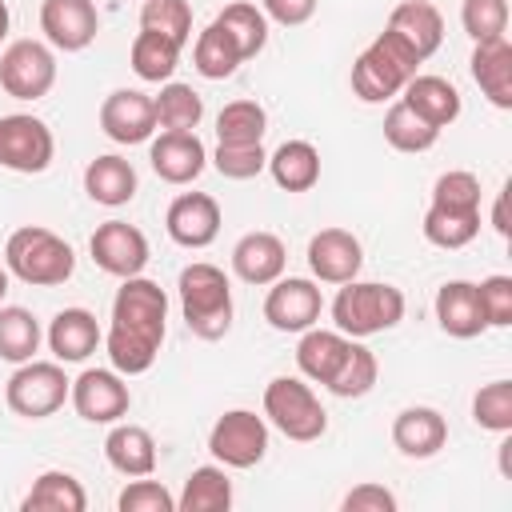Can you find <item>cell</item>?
Segmentation results:
<instances>
[{"instance_id":"1","label":"cell","mask_w":512,"mask_h":512,"mask_svg":"<svg viewBox=\"0 0 512 512\" xmlns=\"http://www.w3.org/2000/svg\"><path fill=\"white\" fill-rule=\"evenodd\" d=\"M168 332V296L148 276H128L112 296V324L104 332L108 364L120 376H140L156 364Z\"/></svg>"},{"instance_id":"2","label":"cell","mask_w":512,"mask_h":512,"mask_svg":"<svg viewBox=\"0 0 512 512\" xmlns=\"http://www.w3.org/2000/svg\"><path fill=\"white\" fill-rule=\"evenodd\" d=\"M4 268H8V276L24 280L32 288H56L76 272V252L52 228L24 224L4 244Z\"/></svg>"},{"instance_id":"3","label":"cell","mask_w":512,"mask_h":512,"mask_svg":"<svg viewBox=\"0 0 512 512\" xmlns=\"http://www.w3.org/2000/svg\"><path fill=\"white\" fill-rule=\"evenodd\" d=\"M176 292H180V312H184V324H188L192 336H200V340L228 336V328H232V284H228L224 268H216L208 260H196V264L180 268Z\"/></svg>"},{"instance_id":"4","label":"cell","mask_w":512,"mask_h":512,"mask_svg":"<svg viewBox=\"0 0 512 512\" xmlns=\"http://www.w3.org/2000/svg\"><path fill=\"white\" fill-rule=\"evenodd\" d=\"M400 320H404V292L396 284L348 280V284H340V292L332 300V324H336V332H344L352 340L388 332Z\"/></svg>"},{"instance_id":"5","label":"cell","mask_w":512,"mask_h":512,"mask_svg":"<svg viewBox=\"0 0 512 512\" xmlns=\"http://www.w3.org/2000/svg\"><path fill=\"white\" fill-rule=\"evenodd\" d=\"M424 60L400 40L392 36L388 28L352 60V92L364 100V104H384V100H396L404 92V84L416 76Z\"/></svg>"},{"instance_id":"6","label":"cell","mask_w":512,"mask_h":512,"mask_svg":"<svg viewBox=\"0 0 512 512\" xmlns=\"http://www.w3.org/2000/svg\"><path fill=\"white\" fill-rule=\"evenodd\" d=\"M264 420L280 436H288L296 444H312V440H320L328 432V412L316 400L312 384H304L300 376L268 380V388H264Z\"/></svg>"},{"instance_id":"7","label":"cell","mask_w":512,"mask_h":512,"mask_svg":"<svg viewBox=\"0 0 512 512\" xmlns=\"http://www.w3.org/2000/svg\"><path fill=\"white\" fill-rule=\"evenodd\" d=\"M68 388L72 380L64 376L60 360H24L12 376H8V388H4V400L16 416L24 420H44L52 412L64 408L68 400Z\"/></svg>"},{"instance_id":"8","label":"cell","mask_w":512,"mask_h":512,"mask_svg":"<svg viewBox=\"0 0 512 512\" xmlns=\"http://www.w3.org/2000/svg\"><path fill=\"white\" fill-rule=\"evenodd\" d=\"M208 452L224 468H256L268 452V420L252 408L224 412L208 432Z\"/></svg>"},{"instance_id":"9","label":"cell","mask_w":512,"mask_h":512,"mask_svg":"<svg viewBox=\"0 0 512 512\" xmlns=\"http://www.w3.org/2000/svg\"><path fill=\"white\" fill-rule=\"evenodd\" d=\"M56 84V56L44 40H12L0 52V88L12 100H40Z\"/></svg>"},{"instance_id":"10","label":"cell","mask_w":512,"mask_h":512,"mask_svg":"<svg viewBox=\"0 0 512 512\" xmlns=\"http://www.w3.org/2000/svg\"><path fill=\"white\" fill-rule=\"evenodd\" d=\"M52 156H56V136L40 116L28 112L0 116V168L36 176L52 164Z\"/></svg>"},{"instance_id":"11","label":"cell","mask_w":512,"mask_h":512,"mask_svg":"<svg viewBox=\"0 0 512 512\" xmlns=\"http://www.w3.org/2000/svg\"><path fill=\"white\" fill-rule=\"evenodd\" d=\"M68 400H72L76 416L88 424H116L132 408V392L116 368H84L72 380Z\"/></svg>"},{"instance_id":"12","label":"cell","mask_w":512,"mask_h":512,"mask_svg":"<svg viewBox=\"0 0 512 512\" xmlns=\"http://www.w3.org/2000/svg\"><path fill=\"white\" fill-rule=\"evenodd\" d=\"M88 252L100 272L128 280V276H140L148 264V236L128 220H104V224H96Z\"/></svg>"},{"instance_id":"13","label":"cell","mask_w":512,"mask_h":512,"mask_svg":"<svg viewBox=\"0 0 512 512\" xmlns=\"http://www.w3.org/2000/svg\"><path fill=\"white\" fill-rule=\"evenodd\" d=\"M324 312V296H320V284L308 280V276H280L268 284V296H264V320L276 328V332H304L320 320Z\"/></svg>"},{"instance_id":"14","label":"cell","mask_w":512,"mask_h":512,"mask_svg":"<svg viewBox=\"0 0 512 512\" xmlns=\"http://www.w3.org/2000/svg\"><path fill=\"white\" fill-rule=\"evenodd\" d=\"M40 32L60 52H84L100 32V12L92 0H44Z\"/></svg>"},{"instance_id":"15","label":"cell","mask_w":512,"mask_h":512,"mask_svg":"<svg viewBox=\"0 0 512 512\" xmlns=\"http://www.w3.org/2000/svg\"><path fill=\"white\" fill-rule=\"evenodd\" d=\"M100 128L116 144H144L156 132V108L148 92L136 88H116L100 104Z\"/></svg>"},{"instance_id":"16","label":"cell","mask_w":512,"mask_h":512,"mask_svg":"<svg viewBox=\"0 0 512 512\" xmlns=\"http://www.w3.org/2000/svg\"><path fill=\"white\" fill-rule=\"evenodd\" d=\"M304 256H308L312 280L320 284H348L360 276V264H364V248L348 228H320L308 240Z\"/></svg>"},{"instance_id":"17","label":"cell","mask_w":512,"mask_h":512,"mask_svg":"<svg viewBox=\"0 0 512 512\" xmlns=\"http://www.w3.org/2000/svg\"><path fill=\"white\" fill-rule=\"evenodd\" d=\"M164 228L180 248H208L220 236V204L208 192H180L164 212Z\"/></svg>"},{"instance_id":"18","label":"cell","mask_w":512,"mask_h":512,"mask_svg":"<svg viewBox=\"0 0 512 512\" xmlns=\"http://www.w3.org/2000/svg\"><path fill=\"white\" fill-rule=\"evenodd\" d=\"M148 160L164 184H192L208 164V148L196 132H160L148 144Z\"/></svg>"},{"instance_id":"19","label":"cell","mask_w":512,"mask_h":512,"mask_svg":"<svg viewBox=\"0 0 512 512\" xmlns=\"http://www.w3.org/2000/svg\"><path fill=\"white\" fill-rule=\"evenodd\" d=\"M284 268H288V248L276 232H244L232 244V272L244 284L268 288L272 280L284 276Z\"/></svg>"},{"instance_id":"20","label":"cell","mask_w":512,"mask_h":512,"mask_svg":"<svg viewBox=\"0 0 512 512\" xmlns=\"http://www.w3.org/2000/svg\"><path fill=\"white\" fill-rule=\"evenodd\" d=\"M436 324L440 332H448L452 340H476L480 332H488V320H484V308H480V296H476V284L472 280H448L436 288Z\"/></svg>"},{"instance_id":"21","label":"cell","mask_w":512,"mask_h":512,"mask_svg":"<svg viewBox=\"0 0 512 512\" xmlns=\"http://www.w3.org/2000/svg\"><path fill=\"white\" fill-rule=\"evenodd\" d=\"M44 340H48V352L60 364H80L100 348L104 332H100V324H96V316L88 308H60L52 316Z\"/></svg>"},{"instance_id":"22","label":"cell","mask_w":512,"mask_h":512,"mask_svg":"<svg viewBox=\"0 0 512 512\" xmlns=\"http://www.w3.org/2000/svg\"><path fill=\"white\" fill-rule=\"evenodd\" d=\"M392 444L408 460H428V456H436L448 444V420L436 408H428V404H412V408L396 412V420H392Z\"/></svg>"},{"instance_id":"23","label":"cell","mask_w":512,"mask_h":512,"mask_svg":"<svg viewBox=\"0 0 512 512\" xmlns=\"http://www.w3.org/2000/svg\"><path fill=\"white\" fill-rule=\"evenodd\" d=\"M392 36H400L420 60H428L440 40H444V16L436 4L428 0H400L392 12H388V24H384Z\"/></svg>"},{"instance_id":"24","label":"cell","mask_w":512,"mask_h":512,"mask_svg":"<svg viewBox=\"0 0 512 512\" xmlns=\"http://www.w3.org/2000/svg\"><path fill=\"white\" fill-rule=\"evenodd\" d=\"M400 100H404L420 120H428L432 128H448V124H456V116H460V108H464L460 88H456L452 80H444V76H428V72H416V76L404 84Z\"/></svg>"},{"instance_id":"25","label":"cell","mask_w":512,"mask_h":512,"mask_svg":"<svg viewBox=\"0 0 512 512\" xmlns=\"http://www.w3.org/2000/svg\"><path fill=\"white\" fill-rule=\"evenodd\" d=\"M348 348H352V336H344V332H336V328H316V324H312V328L300 332V344H296V368H300L304 380L328 388V380H332L336 368L344 364Z\"/></svg>"},{"instance_id":"26","label":"cell","mask_w":512,"mask_h":512,"mask_svg":"<svg viewBox=\"0 0 512 512\" xmlns=\"http://www.w3.org/2000/svg\"><path fill=\"white\" fill-rule=\"evenodd\" d=\"M472 80L476 88L488 96V104L496 108H512V44L508 36H496V40H480L472 48Z\"/></svg>"},{"instance_id":"27","label":"cell","mask_w":512,"mask_h":512,"mask_svg":"<svg viewBox=\"0 0 512 512\" xmlns=\"http://www.w3.org/2000/svg\"><path fill=\"white\" fill-rule=\"evenodd\" d=\"M104 456L120 476H152L156 468V440L148 428L140 424H112V432L104 436Z\"/></svg>"},{"instance_id":"28","label":"cell","mask_w":512,"mask_h":512,"mask_svg":"<svg viewBox=\"0 0 512 512\" xmlns=\"http://www.w3.org/2000/svg\"><path fill=\"white\" fill-rule=\"evenodd\" d=\"M84 192H88V200H96L104 208H120L136 196V168L116 152L96 156L84 168Z\"/></svg>"},{"instance_id":"29","label":"cell","mask_w":512,"mask_h":512,"mask_svg":"<svg viewBox=\"0 0 512 512\" xmlns=\"http://www.w3.org/2000/svg\"><path fill=\"white\" fill-rule=\"evenodd\" d=\"M232 508V480L224 464H200L188 472L180 496H176V512H228Z\"/></svg>"},{"instance_id":"30","label":"cell","mask_w":512,"mask_h":512,"mask_svg":"<svg viewBox=\"0 0 512 512\" xmlns=\"http://www.w3.org/2000/svg\"><path fill=\"white\" fill-rule=\"evenodd\" d=\"M20 508L24 512H84L88 508V496H84V484L72 472L48 468V472H40L32 480V488L24 492Z\"/></svg>"},{"instance_id":"31","label":"cell","mask_w":512,"mask_h":512,"mask_svg":"<svg viewBox=\"0 0 512 512\" xmlns=\"http://www.w3.org/2000/svg\"><path fill=\"white\" fill-rule=\"evenodd\" d=\"M268 172H272L276 188H284V192H308L320 180V152L308 140H284L268 156Z\"/></svg>"},{"instance_id":"32","label":"cell","mask_w":512,"mask_h":512,"mask_svg":"<svg viewBox=\"0 0 512 512\" xmlns=\"http://www.w3.org/2000/svg\"><path fill=\"white\" fill-rule=\"evenodd\" d=\"M128 60H132V72H136L140 80H148V84H168L172 72H176V64H180V44L168 40V36H160V32L140 28L136 40H132Z\"/></svg>"},{"instance_id":"33","label":"cell","mask_w":512,"mask_h":512,"mask_svg":"<svg viewBox=\"0 0 512 512\" xmlns=\"http://www.w3.org/2000/svg\"><path fill=\"white\" fill-rule=\"evenodd\" d=\"M156 108V128L164 132H196V124L204 120V100L192 84H160V96H152Z\"/></svg>"},{"instance_id":"34","label":"cell","mask_w":512,"mask_h":512,"mask_svg":"<svg viewBox=\"0 0 512 512\" xmlns=\"http://www.w3.org/2000/svg\"><path fill=\"white\" fill-rule=\"evenodd\" d=\"M216 24L236 40V48H240L244 60H252V56L264 52V44H268V16H264L260 4H252V0H232V4H224V8L216 12Z\"/></svg>"},{"instance_id":"35","label":"cell","mask_w":512,"mask_h":512,"mask_svg":"<svg viewBox=\"0 0 512 512\" xmlns=\"http://www.w3.org/2000/svg\"><path fill=\"white\" fill-rule=\"evenodd\" d=\"M40 340H44L40 320L28 308H20V304H4L0 308V360L24 364V360H32L40 352Z\"/></svg>"},{"instance_id":"36","label":"cell","mask_w":512,"mask_h":512,"mask_svg":"<svg viewBox=\"0 0 512 512\" xmlns=\"http://www.w3.org/2000/svg\"><path fill=\"white\" fill-rule=\"evenodd\" d=\"M192 64H196V72L204 76V80H228L240 64H244V56H240V48H236V40L212 20L200 36H196V48H192Z\"/></svg>"},{"instance_id":"37","label":"cell","mask_w":512,"mask_h":512,"mask_svg":"<svg viewBox=\"0 0 512 512\" xmlns=\"http://www.w3.org/2000/svg\"><path fill=\"white\" fill-rule=\"evenodd\" d=\"M268 112L256 100H228L216 116V144H264Z\"/></svg>"},{"instance_id":"38","label":"cell","mask_w":512,"mask_h":512,"mask_svg":"<svg viewBox=\"0 0 512 512\" xmlns=\"http://www.w3.org/2000/svg\"><path fill=\"white\" fill-rule=\"evenodd\" d=\"M384 140L396 152H428L440 140V128H432L428 120H420L400 96L392 100V108L384 112Z\"/></svg>"},{"instance_id":"39","label":"cell","mask_w":512,"mask_h":512,"mask_svg":"<svg viewBox=\"0 0 512 512\" xmlns=\"http://www.w3.org/2000/svg\"><path fill=\"white\" fill-rule=\"evenodd\" d=\"M424 240L436 244V248H464L480 236V212H452V208H436L428 204L424 212Z\"/></svg>"},{"instance_id":"40","label":"cell","mask_w":512,"mask_h":512,"mask_svg":"<svg viewBox=\"0 0 512 512\" xmlns=\"http://www.w3.org/2000/svg\"><path fill=\"white\" fill-rule=\"evenodd\" d=\"M376 376H380V364L372 356V348H364L360 340H352L344 364L336 368V376L328 380V392L340 396V400H356V396H368L376 388Z\"/></svg>"},{"instance_id":"41","label":"cell","mask_w":512,"mask_h":512,"mask_svg":"<svg viewBox=\"0 0 512 512\" xmlns=\"http://www.w3.org/2000/svg\"><path fill=\"white\" fill-rule=\"evenodd\" d=\"M472 420L484 432H512V380H492L472 396Z\"/></svg>"},{"instance_id":"42","label":"cell","mask_w":512,"mask_h":512,"mask_svg":"<svg viewBox=\"0 0 512 512\" xmlns=\"http://www.w3.org/2000/svg\"><path fill=\"white\" fill-rule=\"evenodd\" d=\"M140 28L160 32V36H168L184 48L188 36H192V8H188V0H144Z\"/></svg>"},{"instance_id":"43","label":"cell","mask_w":512,"mask_h":512,"mask_svg":"<svg viewBox=\"0 0 512 512\" xmlns=\"http://www.w3.org/2000/svg\"><path fill=\"white\" fill-rule=\"evenodd\" d=\"M508 0H464L460 4V24L464 32L480 44V40H496L508 32Z\"/></svg>"},{"instance_id":"44","label":"cell","mask_w":512,"mask_h":512,"mask_svg":"<svg viewBox=\"0 0 512 512\" xmlns=\"http://www.w3.org/2000/svg\"><path fill=\"white\" fill-rule=\"evenodd\" d=\"M212 168L224 180H252L268 168V152H264V144H216Z\"/></svg>"},{"instance_id":"45","label":"cell","mask_w":512,"mask_h":512,"mask_svg":"<svg viewBox=\"0 0 512 512\" xmlns=\"http://www.w3.org/2000/svg\"><path fill=\"white\" fill-rule=\"evenodd\" d=\"M432 204L436 208H452V212H480V180L464 168L436 176L432 184Z\"/></svg>"},{"instance_id":"46","label":"cell","mask_w":512,"mask_h":512,"mask_svg":"<svg viewBox=\"0 0 512 512\" xmlns=\"http://www.w3.org/2000/svg\"><path fill=\"white\" fill-rule=\"evenodd\" d=\"M116 508H120V512H176V496H172L160 480L132 476V484L120 488Z\"/></svg>"},{"instance_id":"47","label":"cell","mask_w":512,"mask_h":512,"mask_svg":"<svg viewBox=\"0 0 512 512\" xmlns=\"http://www.w3.org/2000/svg\"><path fill=\"white\" fill-rule=\"evenodd\" d=\"M476 296H480L488 328H508L512 324V276H504V272L484 276L476 284Z\"/></svg>"},{"instance_id":"48","label":"cell","mask_w":512,"mask_h":512,"mask_svg":"<svg viewBox=\"0 0 512 512\" xmlns=\"http://www.w3.org/2000/svg\"><path fill=\"white\" fill-rule=\"evenodd\" d=\"M344 512H396V496L384 484H356L340 500Z\"/></svg>"},{"instance_id":"49","label":"cell","mask_w":512,"mask_h":512,"mask_svg":"<svg viewBox=\"0 0 512 512\" xmlns=\"http://www.w3.org/2000/svg\"><path fill=\"white\" fill-rule=\"evenodd\" d=\"M316 4L320 0H260V12L272 20V24H284V28H300L316 16Z\"/></svg>"},{"instance_id":"50","label":"cell","mask_w":512,"mask_h":512,"mask_svg":"<svg viewBox=\"0 0 512 512\" xmlns=\"http://www.w3.org/2000/svg\"><path fill=\"white\" fill-rule=\"evenodd\" d=\"M492 228H496L500 236H508V196H504V192L496 196V208H492Z\"/></svg>"},{"instance_id":"51","label":"cell","mask_w":512,"mask_h":512,"mask_svg":"<svg viewBox=\"0 0 512 512\" xmlns=\"http://www.w3.org/2000/svg\"><path fill=\"white\" fill-rule=\"evenodd\" d=\"M8 24H12V16H8V4L0 0V40L8 36Z\"/></svg>"},{"instance_id":"52","label":"cell","mask_w":512,"mask_h":512,"mask_svg":"<svg viewBox=\"0 0 512 512\" xmlns=\"http://www.w3.org/2000/svg\"><path fill=\"white\" fill-rule=\"evenodd\" d=\"M4 292H8V268L0 264V300H4Z\"/></svg>"}]
</instances>
